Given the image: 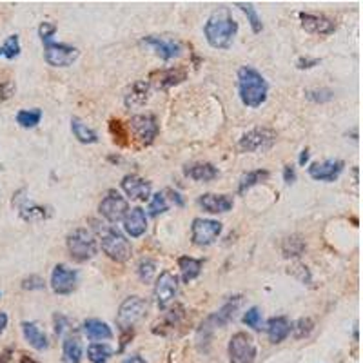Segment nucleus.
<instances>
[{"label":"nucleus","mask_w":363,"mask_h":363,"mask_svg":"<svg viewBox=\"0 0 363 363\" xmlns=\"http://www.w3.org/2000/svg\"><path fill=\"white\" fill-rule=\"evenodd\" d=\"M15 95V84L11 80L0 82V100H8Z\"/></svg>","instance_id":"obj_45"},{"label":"nucleus","mask_w":363,"mask_h":363,"mask_svg":"<svg viewBox=\"0 0 363 363\" xmlns=\"http://www.w3.org/2000/svg\"><path fill=\"white\" fill-rule=\"evenodd\" d=\"M149 303L142 296H129L120 303L116 325L120 330H131L147 314Z\"/></svg>","instance_id":"obj_4"},{"label":"nucleus","mask_w":363,"mask_h":363,"mask_svg":"<svg viewBox=\"0 0 363 363\" xmlns=\"http://www.w3.org/2000/svg\"><path fill=\"white\" fill-rule=\"evenodd\" d=\"M238 33V22L233 17L231 9L220 6L211 13L203 26V35L211 48L215 50H229Z\"/></svg>","instance_id":"obj_1"},{"label":"nucleus","mask_w":363,"mask_h":363,"mask_svg":"<svg viewBox=\"0 0 363 363\" xmlns=\"http://www.w3.org/2000/svg\"><path fill=\"white\" fill-rule=\"evenodd\" d=\"M222 231L223 225L218 220L194 218L193 225H191V240H193L194 245L207 247V245L215 244Z\"/></svg>","instance_id":"obj_8"},{"label":"nucleus","mask_w":363,"mask_h":363,"mask_svg":"<svg viewBox=\"0 0 363 363\" xmlns=\"http://www.w3.org/2000/svg\"><path fill=\"white\" fill-rule=\"evenodd\" d=\"M42 120V111L38 108L35 109H22L17 113V124L24 129L37 128Z\"/></svg>","instance_id":"obj_33"},{"label":"nucleus","mask_w":363,"mask_h":363,"mask_svg":"<svg viewBox=\"0 0 363 363\" xmlns=\"http://www.w3.org/2000/svg\"><path fill=\"white\" fill-rule=\"evenodd\" d=\"M178 267H180L182 271V280L186 281V284H189L194 278L200 277L203 262L196 260V258H191V256H180V258H178Z\"/></svg>","instance_id":"obj_27"},{"label":"nucleus","mask_w":363,"mask_h":363,"mask_svg":"<svg viewBox=\"0 0 363 363\" xmlns=\"http://www.w3.org/2000/svg\"><path fill=\"white\" fill-rule=\"evenodd\" d=\"M157 274V264L153 260H149V258H144V260L138 264V277H140L142 281H151Z\"/></svg>","instance_id":"obj_39"},{"label":"nucleus","mask_w":363,"mask_h":363,"mask_svg":"<svg viewBox=\"0 0 363 363\" xmlns=\"http://www.w3.org/2000/svg\"><path fill=\"white\" fill-rule=\"evenodd\" d=\"M149 100V82L145 80H140V82L131 84V87L128 89L124 96L125 108L129 109H136L145 106V102Z\"/></svg>","instance_id":"obj_23"},{"label":"nucleus","mask_w":363,"mask_h":363,"mask_svg":"<svg viewBox=\"0 0 363 363\" xmlns=\"http://www.w3.org/2000/svg\"><path fill=\"white\" fill-rule=\"evenodd\" d=\"M238 306H240V298H235V301H233V300L227 301L222 309L216 311L215 314H211V316L206 320V323H202V327H203L202 330L216 329V327L225 325V323L229 322L233 316H235V311L238 309Z\"/></svg>","instance_id":"obj_22"},{"label":"nucleus","mask_w":363,"mask_h":363,"mask_svg":"<svg viewBox=\"0 0 363 363\" xmlns=\"http://www.w3.org/2000/svg\"><path fill=\"white\" fill-rule=\"evenodd\" d=\"M307 99L314 100V102H329V100L333 99V91L329 89L307 91Z\"/></svg>","instance_id":"obj_44"},{"label":"nucleus","mask_w":363,"mask_h":363,"mask_svg":"<svg viewBox=\"0 0 363 363\" xmlns=\"http://www.w3.org/2000/svg\"><path fill=\"white\" fill-rule=\"evenodd\" d=\"M229 362L231 363H255L256 359V342L249 333L240 330L229 340Z\"/></svg>","instance_id":"obj_6"},{"label":"nucleus","mask_w":363,"mask_h":363,"mask_svg":"<svg viewBox=\"0 0 363 363\" xmlns=\"http://www.w3.org/2000/svg\"><path fill=\"white\" fill-rule=\"evenodd\" d=\"M142 44L149 45L165 62H169V60L182 55V44L169 35H149V37L142 38Z\"/></svg>","instance_id":"obj_11"},{"label":"nucleus","mask_w":363,"mask_h":363,"mask_svg":"<svg viewBox=\"0 0 363 363\" xmlns=\"http://www.w3.org/2000/svg\"><path fill=\"white\" fill-rule=\"evenodd\" d=\"M22 333H24V338L29 345L37 349V351H45L50 347V340L48 335L40 329L37 322H22Z\"/></svg>","instance_id":"obj_20"},{"label":"nucleus","mask_w":363,"mask_h":363,"mask_svg":"<svg viewBox=\"0 0 363 363\" xmlns=\"http://www.w3.org/2000/svg\"><path fill=\"white\" fill-rule=\"evenodd\" d=\"M55 33H57V24H53V22H42L38 26V37L44 44H50Z\"/></svg>","instance_id":"obj_41"},{"label":"nucleus","mask_w":363,"mask_h":363,"mask_svg":"<svg viewBox=\"0 0 363 363\" xmlns=\"http://www.w3.org/2000/svg\"><path fill=\"white\" fill-rule=\"evenodd\" d=\"M265 329H267V336L269 340H271V343H281L284 340H287V336L291 335L293 323L289 322V318L274 316L269 320Z\"/></svg>","instance_id":"obj_21"},{"label":"nucleus","mask_w":363,"mask_h":363,"mask_svg":"<svg viewBox=\"0 0 363 363\" xmlns=\"http://www.w3.org/2000/svg\"><path fill=\"white\" fill-rule=\"evenodd\" d=\"M80 51L74 45L62 44V42H50L44 48L45 62L53 67H69L77 62Z\"/></svg>","instance_id":"obj_9"},{"label":"nucleus","mask_w":363,"mask_h":363,"mask_svg":"<svg viewBox=\"0 0 363 363\" xmlns=\"http://www.w3.org/2000/svg\"><path fill=\"white\" fill-rule=\"evenodd\" d=\"M238 95L247 108L256 109L265 104L269 95V84L264 74L251 66H242L238 69Z\"/></svg>","instance_id":"obj_2"},{"label":"nucleus","mask_w":363,"mask_h":363,"mask_svg":"<svg viewBox=\"0 0 363 363\" xmlns=\"http://www.w3.org/2000/svg\"><path fill=\"white\" fill-rule=\"evenodd\" d=\"M301 28L311 35H333L336 31V24L325 15L314 13H300Z\"/></svg>","instance_id":"obj_17"},{"label":"nucleus","mask_w":363,"mask_h":363,"mask_svg":"<svg viewBox=\"0 0 363 363\" xmlns=\"http://www.w3.org/2000/svg\"><path fill=\"white\" fill-rule=\"evenodd\" d=\"M269 178V171L265 169H256V171H249L245 173L244 177L240 178V184H238V194H245L249 189H252L255 186L262 184Z\"/></svg>","instance_id":"obj_30"},{"label":"nucleus","mask_w":363,"mask_h":363,"mask_svg":"<svg viewBox=\"0 0 363 363\" xmlns=\"http://www.w3.org/2000/svg\"><path fill=\"white\" fill-rule=\"evenodd\" d=\"M124 229L131 238H140L147 231V216L142 207H133L124 218Z\"/></svg>","instance_id":"obj_19"},{"label":"nucleus","mask_w":363,"mask_h":363,"mask_svg":"<svg viewBox=\"0 0 363 363\" xmlns=\"http://www.w3.org/2000/svg\"><path fill=\"white\" fill-rule=\"evenodd\" d=\"M306 240L301 238V236H289V238L284 240V244H281V252L287 258H296V256L303 255L306 251Z\"/></svg>","instance_id":"obj_31"},{"label":"nucleus","mask_w":363,"mask_h":363,"mask_svg":"<svg viewBox=\"0 0 363 363\" xmlns=\"http://www.w3.org/2000/svg\"><path fill=\"white\" fill-rule=\"evenodd\" d=\"M113 356V349L108 343H91L87 347V358L93 363H106Z\"/></svg>","instance_id":"obj_32"},{"label":"nucleus","mask_w":363,"mask_h":363,"mask_svg":"<svg viewBox=\"0 0 363 363\" xmlns=\"http://www.w3.org/2000/svg\"><path fill=\"white\" fill-rule=\"evenodd\" d=\"M244 323L247 327H251V329L255 330H262V327H264V318H262V311L260 307H251V309H247V313L244 314Z\"/></svg>","instance_id":"obj_37"},{"label":"nucleus","mask_w":363,"mask_h":363,"mask_svg":"<svg viewBox=\"0 0 363 363\" xmlns=\"http://www.w3.org/2000/svg\"><path fill=\"white\" fill-rule=\"evenodd\" d=\"M44 287H45L44 280H42L40 277H37V274H31V277L22 280V289L26 291H42Z\"/></svg>","instance_id":"obj_43"},{"label":"nucleus","mask_w":363,"mask_h":363,"mask_svg":"<svg viewBox=\"0 0 363 363\" xmlns=\"http://www.w3.org/2000/svg\"><path fill=\"white\" fill-rule=\"evenodd\" d=\"M309 147H306L303 149V151H301V155H300V160H298V164L300 165H306L307 162H309Z\"/></svg>","instance_id":"obj_50"},{"label":"nucleus","mask_w":363,"mask_h":363,"mask_svg":"<svg viewBox=\"0 0 363 363\" xmlns=\"http://www.w3.org/2000/svg\"><path fill=\"white\" fill-rule=\"evenodd\" d=\"M84 335L87 336L93 342H104V340H111L113 338V330L111 327L106 322L99 320V318H89L84 322Z\"/></svg>","instance_id":"obj_24"},{"label":"nucleus","mask_w":363,"mask_h":363,"mask_svg":"<svg viewBox=\"0 0 363 363\" xmlns=\"http://www.w3.org/2000/svg\"><path fill=\"white\" fill-rule=\"evenodd\" d=\"M274 144H277V131L269 128H256L240 138L238 147L244 153H258V151H267Z\"/></svg>","instance_id":"obj_7"},{"label":"nucleus","mask_w":363,"mask_h":363,"mask_svg":"<svg viewBox=\"0 0 363 363\" xmlns=\"http://www.w3.org/2000/svg\"><path fill=\"white\" fill-rule=\"evenodd\" d=\"M8 322H9L8 314H6L4 311H0V335H2V333L6 330V327H8Z\"/></svg>","instance_id":"obj_49"},{"label":"nucleus","mask_w":363,"mask_h":363,"mask_svg":"<svg viewBox=\"0 0 363 363\" xmlns=\"http://www.w3.org/2000/svg\"><path fill=\"white\" fill-rule=\"evenodd\" d=\"M67 249H69L73 260L87 262L99 252V242L93 233L80 227L67 236Z\"/></svg>","instance_id":"obj_3"},{"label":"nucleus","mask_w":363,"mask_h":363,"mask_svg":"<svg viewBox=\"0 0 363 363\" xmlns=\"http://www.w3.org/2000/svg\"><path fill=\"white\" fill-rule=\"evenodd\" d=\"M235 6L236 8L242 9V11L247 15V21L252 28V33H262L264 24H262V18H260V15H258V11H256L255 6H252L251 2H236Z\"/></svg>","instance_id":"obj_35"},{"label":"nucleus","mask_w":363,"mask_h":363,"mask_svg":"<svg viewBox=\"0 0 363 363\" xmlns=\"http://www.w3.org/2000/svg\"><path fill=\"white\" fill-rule=\"evenodd\" d=\"M21 363H37V362H33V359H31V358H29V356H22V362Z\"/></svg>","instance_id":"obj_52"},{"label":"nucleus","mask_w":363,"mask_h":363,"mask_svg":"<svg viewBox=\"0 0 363 363\" xmlns=\"http://www.w3.org/2000/svg\"><path fill=\"white\" fill-rule=\"evenodd\" d=\"M21 215L24 220H37V218H45V211L44 207L38 206H22L21 207Z\"/></svg>","instance_id":"obj_42"},{"label":"nucleus","mask_w":363,"mask_h":363,"mask_svg":"<svg viewBox=\"0 0 363 363\" xmlns=\"http://www.w3.org/2000/svg\"><path fill=\"white\" fill-rule=\"evenodd\" d=\"M55 325H57L55 327L57 335H62L64 329H66V325H67V320L62 316V314H57V316H55Z\"/></svg>","instance_id":"obj_48"},{"label":"nucleus","mask_w":363,"mask_h":363,"mask_svg":"<svg viewBox=\"0 0 363 363\" xmlns=\"http://www.w3.org/2000/svg\"><path fill=\"white\" fill-rule=\"evenodd\" d=\"M186 77L187 73L184 69H165V71H160V73L153 74V79H157L155 80V84H157L158 87H162V89H167V87L184 82Z\"/></svg>","instance_id":"obj_29"},{"label":"nucleus","mask_w":363,"mask_h":363,"mask_svg":"<svg viewBox=\"0 0 363 363\" xmlns=\"http://www.w3.org/2000/svg\"><path fill=\"white\" fill-rule=\"evenodd\" d=\"M21 38L18 35H9L4 40V44L0 45V57L8 58V60H15L21 55Z\"/></svg>","instance_id":"obj_34"},{"label":"nucleus","mask_w":363,"mask_h":363,"mask_svg":"<svg viewBox=\"0 0 363 363\" xmlns=\"http://www.w3.org/2000/svg\"><path fill=\"white\" fill-rule=\"evenodd\" d=\"M62 359H64V363H80L82 362V343H80L79 335H69L64 338Z\"/></svg>","instance_id":"obj_26"},{"label":"nucleus","mask_w":363,"mask_h":363,"mask_svg":"<svg viewBox=\"0 0 363 363\" xmlns=\"http://www.w3.org/2000/svg\"><path fill=\"white\" fill-rule=\"evenodd\" d=\"M99 211L100 215L108 220L109 223H118L125 218V215H128L129 203L120 193L109 191L108 196H104L102 202H100Z\"/></svg>","instance_id":"obj_12"},{"label":"nucleus","mask_w":363,"mask_h":363,"mask_svg":"<svg viewBox=\"0 0 363 363\" xmlns=\"http://www.w3.org/2000/svg\"><path fill=\"white\" fill-rule=\"evenodd\" d=\"M122 189L128 194L131 200H138V202H147L151 199V182L145 178L138 177V174H125L122 178Z\"/></svg>","instance_id":"obj_16"},{"label":"nucleus","mask_w":363,"mask_h":363,"mask_svg":"<svg viewBox=\"0 0 363 363\" xmlns=\"http://www.w3.org/2000/svg\"><path fill=\"white\" fill-rule=\"evenodd\" d=\"M284 180H285V184H294V182H296V169H294V165H291V164L285 165Z\"/></svg>","instance_id":"obj_47"},{"label":"nucleus","mask_w":363,"mask_h":363,"mask_svg":"<svg viewBox=\"0 0 363 363\" xmlns=\"http://www.w3.org/2000/svg\"><path fill=\"white\" fill-rule=\"evenodd\" d=\"M167 209H169V202H167V196H165L164 191L155 194L153 199H151V202H149V215L151 216L164 215Z\"/></svg>","instance_id":"obj_36"},{"label":"nucleus","mask_w":363,"mask_h":363,"mask_svg":"<svg viewBox=\"0 0 363 363\" xmlns=\"http://www.w3.org/2000/svg\"><path fill=\"white\" fill-rule=\"evenodd\" d=\"M71 131H73L74 138L82 144H96L99 142V135H96L93 129L87 124H84L79 116H73L71 118Z\"/></svg>","instance_id":"obj_28"},{"label":"nucleus","mask_w":363,"mask_h":363,"mask_svg":"<svg viewBox=\"0 0 363 363\" xmlns=\"http://www.w3.org/2000/svg\"><path fill=\"white\" fill-rule=\"evenodd\" d=\"M199 203L203 207V211L211 215H220V213H229L235 206V199L231 194H215L206 193L199 199Z\"/></svg>","instance_id":"obj_18"},{"label":"nucleus","mask_w":363,"mask_h":363,"mask_svg":"<svg viewBox=\"0 0 363 363\" xmlns=\"http://www.w3.org/2000/svg\"><path fill=\"white\" fill-rule=\"evenodd\" d=\"M109 129H111L113 136H115V142H118L120 145H128L124 138H129V135L124 129V125H122V122H118V120H111V122H109Z\"/></svg>","instance_id":"obj_40"},{"label":"nucleus","mask_w":363,"mask_h":363,"mask_svg":"<svg viewBox=\"0 0 363 363\" xmlns=\"http://www.w3.org/2000/svg\"><path fill=\"white\" fill-rule=\"evenodd\" d=\"M79 285V272L74 269L67 267L66 264L55 265L53 272H51V289L60 296H67L73 293Z\"/></svg>","instance_id":"obj_13"},{"label":"nucleus","mask_w":363,"mask_h":363,"mask_svg":"<svg viewBox=\"0 0 363 363\" xmlns=\"http://www.w3.org/2000/svg\"><path fill=\"white\" fill-rule=\"evenodd\" d=\"M313 329H314V323L311 318H300L296 323H293L291 333H294V338L301 340V338H307V336L313 333Z\"/></svg>","instance_id":"obj_38"},{"label":"nucleus","mask_w":363,"mask_h":363,"mask_svg":"<svg viewBox=\"0 0 363 363\" xmlns=\"http://www.w3.org/2000/svg\"><path fill=\"white\" fill-rule=\"evenodd\" d=\"M184 173L194 182H211L218 178V169L209 162H199V164L187 165Z\"/></svg>","instance_id":"obj_25"},{"label":"nucleus","mask_w":363,"mask_h":363,"mask_svg":"<svg viewBox=\"0 0 363 363\" xmlns=\"http://www.w3.org/2000/svg\"><path fill=\"white\" fill-rule=\"evenodd\" d=\"M178 294V278L173 272L164 271L160 272V277L155 281V300H157L158 309H167L171 301L177 298Z\"/></svg>","instance_id":"obj_14"},{"label":"nucleus","mask_w":363,"mask_h":363,"mask_svg":"<svg viewBox=\"0 0 363 363\" xmlns=\"http://www.w3.org/2000/svg\"><path fill=\"white\" fill-rule=\"evenodd\" d=\"M100 245H102V251L116 264H124L133 255V247L129 244V240L122 233L116 231V229H108V231L104 233Z\"/></svg>","instance_id":"obj_5"},{"label":"nucleus","mask_w":363,"mask_h":363,"mask_svg":"<svg viewBox=\"0 0 363 363\" xmlns=\"http://www.w3.org/2000/svg\"><path fill=\"white\" fill-rule=\"evenodd\" d=\"M122 363H147V362H145V359L142 358V356L135 354V356H129V358H125Z\"/></svg>","instance_id":"obj_51"},{"label":"nucleus","mask_w":363,"mask_h":363,"mask_svg":"<svg viewBox=\"0 0 363 363\" xmlns=\"http://www.w3.org/2000/svg\"><path fill=\"white\" fill-rule=\"evenodd\" d=\"M345 162L338 158H329L323 162H314L309 165V177L318 182H335L343 173Z\"/></svg>","instance_id":"obj_15"},{"label":"nucleus","mask_w":363,"mask_h":363,"mask_svg":"<svg viewBox=\"0 0 363 363\" xmlns=\"http://www.w3.org/2000/svg\"><path fill=\"white\" fill-rule=\"evenodd\" d=\"M129 131L142 145H151L158 136V122L155 115H135L129 120Z\"/></svg>","instance_id":"obj_10"},{"label":"nucleus","mask_w":363,"mask_h":363,"mask_svg":"<svg viewBox=\"0 0 363 363\" xmlns=\"http://www.w3.org/2000/svg\"><path fill=\"white\" fill-rule=\"evenodd\" d=\"M318 64H320V60H318V58L301 57V58H298L296 66H298V69H311V67L318 66Z\"/></svg>","instance_id":"obj_46"}]
</instances>
